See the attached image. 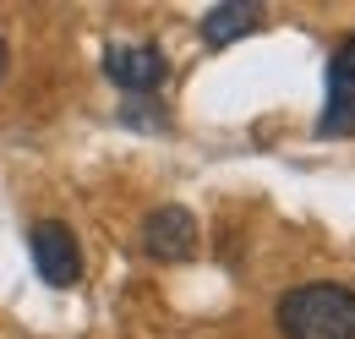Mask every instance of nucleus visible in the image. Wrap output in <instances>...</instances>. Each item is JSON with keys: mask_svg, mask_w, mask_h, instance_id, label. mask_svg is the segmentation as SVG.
<instances>
[{"mask_svg": "<svg viewBox=\"0 0 355 339\" xmlns=\"http://www.w3.org/2000/svg\"><path fill=\"white\" fill-rule=\"evenodd\" d=\"M263 22V6H208V17H202V39L214 44V49H224V44H235V39H246L252 28Z\"/></svg>", "mask_w": 355, "mask_h": 339, "instance_id": "nucleus-6", "label": "nucleus"}, {"mask_svg": "<svg viewBox=\"0 0 355 339\" xmlns=\"http://www.w3.org/2000/svg\"><path fill=\"white\" fill-rule=\"evenodd\" d=\"M0 77H6V39H0Z\"/></svg>", "mask_w": 355, "mask_h": 339, "instance_id": "nucleus-7", "label": "nucleus"}, {"mask_svg": "<svg viewBox=\"0 0 355 339\" xmlns=\"http://www.w3.org/2000/svg\"><path fill=\"white\" fill-rule=\"evenodd\" d=\"M284 339H355V290L345 285H301L279 301Z\"/></svg>", "mask_w": 355, "mask_h": 339, "instance_id": "nucleus-1", "label": "nucleus"}, {"mask_svg": "<svg viewBox=\"0 0 355 339\" xmlns=\"http://www.w3.org/2000/svg\"><path fill=\"white\" fill-rule=\"evenodd\" d=\"M317 131L322 137H355V33L328 60V99H322Z\"/></svg>", "mask_w": 355, "mask_h": 339, "instance_id": "nucleus-4", "label": "nucleus"}, {"mask_svg": "<svg viewBox=\"0 0 355 339\" xmlns=\"http://www.w3.org/2000/svg\"><path fill=\"white\" fill-rule=\"evenodd\" d=\"M142 252L159 257V263H186V257L197 252V219L186 208L148 213V224H142Z\"/></svg>", "mask_w": 355, "mask_h": 339, "instance_id": "nucleus-5", "label": "nucleus"}, {"mask_svg": "<svg viewBox=\"0 0 355 339\" xmlns=\"http://www.w3.org/2000/svg\"><path fill=\"white\" fill-rule=\"evenodd\" d=\"M28 247H33V268H39V279L44 285H77L83 279V247H77V235L66 230V224H55V219H39L33 230H28Z\"/></svg>", "mask_w": 355, "mask_h": 339, "instance_id": "nucleus-2", "label": "nucleus"}, {"mask_svg": "<svg viewBox=\"0 0 355 339\" xmlns=\"http://www.w3.org/2000/svg\"><path fill=\"white\" fill-rule=\"evenodd\" d=\"M104 77L121 93H159L170 77V60L159 44H110L104 49Z\"/></svg>", "mask_w": 355, "mask_h": 339, "instance_id": "nucleus-3", "label": "nucleus"}]
</instances>
